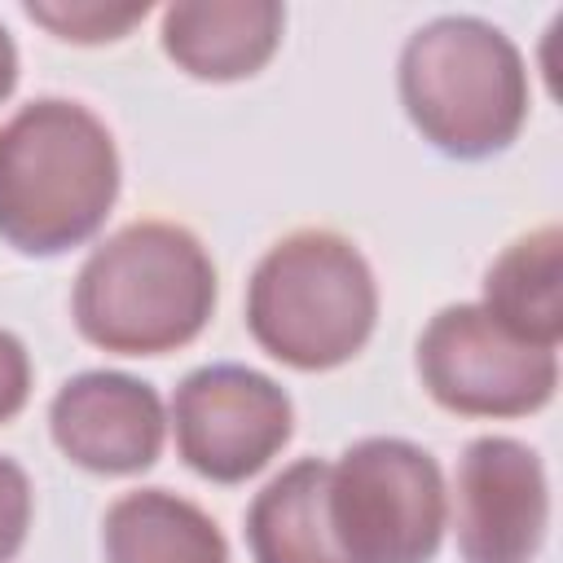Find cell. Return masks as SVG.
<instances>
[{"label":"cell","mask_w":563,"mask_h":563,"mask_svg":"<svg viewBox=\"0 0 563 563\" xmlns=\"http://www.w3.org/2000/svg\"><path fill=\"white\" fill-rule=\"evenodd\" d=\"M31 528V479L18 462L0 457V563H9Z\"/></svg>","instance_id":"15"},{"label":"cell","mask_w":563,"mask_h":563,"mask_svg":"<svg viewBox=\"0 0 563 563\" xmlns=\"http://www.w3.org/2000/svg\"><path fill=\"white\" fill-rule=\"evenodd\" d=\"M150 13V4H26V18L48 26L57 40H75V44H106L128 35L141 18Z\"/></svg>","instance_id":"14"},{"label":"cell","mask_w":563,"mask_h":563,"mask_svg":"<svg viewBox=\"0 0 563 563\" xmlns=\"http://www.w3.org/2000/svg\"><path fill=\"white\" fill-rule=\"evenodd\" d=\"M286 9L273 0H185L163 9V53L194 79L255 75L282 40Z\"/></svg>","instance_id":"10"},{"label":"cell","mask_w":563,"mask_h":563,"mask_svg":"<svg viewBox=\"0 0 563 563\" xmlns=\"http://www.w3.org/2000/svg\"><path fill=\"white\" fill-rule=\"evenodd\" d=\"M106 563H229L211 515L167 488H136L101 519Z\"/></svg>","instance_id":"12"},{"label":"cell","mask_w":563,"mask_h":563,"mask_svg":"<svg viewBox=\"0 0 563 563\" xmlns=\"http://www.w3.org/2000/svg\"><path fill=\"white\" fill-rule=\"evenodd\" d=\"M31 396V356L18 334L0 330V422L18 418Z\"/></svg>","instance_id":"16"},{"label":"cell","mask_w":563,"mask_h":563,"mask_svg":"<svg viewBox=\"0 0 563 563\" xmlns=\"http://www.w3.org/2000/svg\"><path fill=\"white\" fill-rule=\"evenodd\" d=\"M550 528L541 457L510 435H479L457 457L453 532L466 563H532Z\"/></svg>","instance_id":"8"},{"label":"cell","mask_w":563,"mask_h":563,"mask_svg":"<svg viewBox=\"0 0 563 563\" xmlns=\"http://www.w3.org/2000/svg\"><path fill=\"white\" fill-rule=\"evenodd\" d=\"M325 479V462L299 457L255 493L246 510V545L255 563H352L330 528Z\"/></svg>","instance_id":"11"},{"label":"cell","mask_w":563,"mask_h":563,"mask_svg":"<svg viewBox=\"0 0 563 563\" xmlns=\"http://www.w3.org/2000/svg\"><path fill=\"white\" fill-rule=\"evenodd\" d=\"M119 198L110 128L79 101L35 97L0 128V238L22 255L88 242Z\"/></svg>","instance_id":"1"},{"label":"cell","mask_w":563,"mask_h":563,"mask_svg":"<svg viewBox=\"0 0 563 563\" xmlns=\"http://www.w3.org/2000/svg\"><path fill=\"white\" fill-rule=\"evenodd\" d=\"M13 84H18V48H13V35L0 22V101L13 92Z\"/></svg>","instance_id":"17"},{"label":"cell","mask_w":563,"mask_h":563,"mask_svg":"<svg viewBox=\"0 0 563 563\" xmlns=\"http://www.w3.org/2000/svg\"><path fill=\"white\" fill-rule=\"evenodd\" d=\"M563 233L541 224L510 242L484 273V312L532 347H559L563 339Z\"/></svg>","instance_id":"13"},{"label":"cell","mask_w":563,"mask_h":563,"mask_svg":"<svg viewBox=\"0 0 563 563\" xmlns=\"http://www.w3.org/2000/svg\"><path fill=\"white\" fill-rule=\"evenodd\" d=\"M53 444L92 475H136L163 453V400L150 383L114 369H88L62 383L48 405Z\"/></svg>","instance_id":"9"},{"label":"cell","mask_w":563,"mask_h":563,"mask_svg":"<svg viewBox=\"0 0 563 563\" xmlns=\"http://www.w3.org/2000/svg\"><path fill=\"white\" fill-rule=\"evenodd\" d=\"M409 123L449 158L506 150L528 119V70L506 31L471 13L418 26L396 66Z\"/></svg>","instance_id":"3"},{"label":"cell","mask_w":563,"mask_h":563,"mask_svg":"<svg viewBox=\"0 0 563 563\" xmlns=\"http://www.w3.org/2000/svg\"><path fill=\"white\" fill-rule=\"evenodd\" d=\"M418 378L449 413L519 418L550 405L559 361L550 347L515 339L479 303H449L418 334Z\"/></svg>","instance_id":"6"},{"label":"cell","mask_w":563,"mask_h":563,"mask_svg":"<svg viewBox=\"0 0 563 563\" xmlns=\"http://www.w3.org/2000/svg\"><path fill=\"white\" fill-rule=\"evenodd\" d=\"M378 321V286L365 255L334 229H295L273 242L246 282L251 339L290 369L352 361Z\"/></svg>","instance_id":"4"},{"label":"cell","mask_w":563,"mask_h":563,"mask_svg":"<svg viewBox=\"0 0 563 563\" xmlns=\"http://www.w3.org/2000/svg\"><path fill=\"white\" fill-rule=\"evenodd\" d=\"M325 510L352 563H431L449 519L435 457L396 435H369L339 453Z\"/></svg>","instance_id":"5"},{"label":"cell","mask_w":563,"mask_h":563,"mask_svg":"<svg viewBox=\"0 0 563 563\" xmlns=\"http://www.w3.org/2000/svg\"><path fill=\"white\" fill-rule=\"evenodd\" d=\"M92 347L119 356H163L202 334L216 312V264L207 246L172 220H132L84 260L70 299Z\"/></svg>","instance_id":"2"},{"label":"cell","mask_w":563,"mask_h":563,"mask_svg":"<svg viewBox=\"0 0 563 563\" xmlns=\"http://www.w3.org/2000/svg\"><path fill=\"white\" fill-rule=\"evenodd\" d=\"M176 453L211 484H242L264 471L295 431L290 396L260 369L202 365L172 396Z\"/></svg>","instance_id":"7"}]
</instances>
